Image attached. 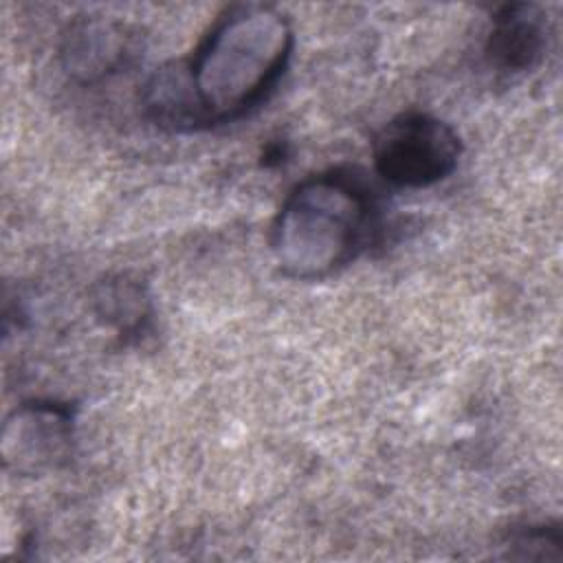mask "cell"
<instances>
[{
  "instance_id": "cell-1",
  "label": "cell",
  "mask_w": 563,
  "mask_h": 563,
  "mask_svg": "<svg viewBox=\"0 0 563 563\" xmlns=\"http://www.w3.org/2000/svg\"><path fill=\"white\" fill-rule=\"evenodd\" d=\"M295 48L290 20L271 4H233L183 64L145 84L147 117L169 130L213 128L242 119L273 92Z\"/></svg>"
},
{
  "instance_id": "cell-2",
  "label": "cell",
  "mask_w": 563,
  "mask_h": 563,
  "mask_svg": "<svg viewBox=\"0 0 563 563\" xmlns=\"http://www.w3.org/2000/svg\"><path fill=\"white\" fill-rule=\"evenodd\" d=\"M378 231V205L354 172L330 169L301 180L279 207L271 249L292 279H323L356 260Z\"/></svg>"
},
{
  "instance_id": "cell-3",
  "label": "cell",
  "mask_w": 563,
  "mask_h": 563,
  "mask_svg": "<svg viewBox=\"0 0 563 563\" xmlns=\"http://www.w3.org/2000/svg\"><path fill=\"white\" fill-rule=\"evenodd\" d=\"M460 154L462 141L449 123L424 112H407L378 132L374 169L394 187L422 189L451 176Z\"/></svg>"
},
{
  "instance_id": "cell-4",
  "label": "cell",
  "mask_w": 563,
  "mask_h": 563,
  "mask_svg": "<svg viewBox=\"0 0 563 563\" xmlns=\"http://www.w3.org/2000/svg\"><path fill=\"white\" fill-rule=\"evenodd\" d=\"M75 416L53 400L18 405L2 424L0 453L7 473L35 477L66 464L73 453Z\"/></svg>"
},
{
  "instance_id": "cell-5",
  "label": "cell",
  "mask_w": 563,
  "mask_h": 563,
  "mask_svg": "<svg viewBox=\"0 0 563 563\" xmlns=\"http://www.w3.org/2000/svg\"><path fill=\"white\" fill-rule=\"evenodd\" d=\"M134 55V35L117 20L86 15L73 20L62 37V66L81 84L101 81L121 68Z\"/></svg>"
},
{
  "instance_id": "cell-6",
  "label": "cell",
  "mask_w": 563,
  "mask_h": 563,
  "mask_svg": "<svg viewBox=\"0 0 563 563\" xmlns=\"http://www.w3.org/2000/svg\"><path fill=\"white\" fill-rule=\"evenodd\" d=\"M548 46L545 15L537 4L510 2L495 11L484 44L488 66L504 75L532 70Z\"/></svg>"
},
{
  "instance_id": "cell-7",
  "label": "cell",
  "mask_w": 563,
  "mask_h": 563,
  "mask_svg": "<svg viewBox=\"0 0 563 563\" xmlns=\"http://www.w3.org/2000/svg\"><path fill=\"white\" fill-rule=\"evenodd\" d=\"M92 303L97 317L121 334H136L143 330L152 312L145 286L130 275H114L97 282Z\"/></svg>"
}]
</instances>
